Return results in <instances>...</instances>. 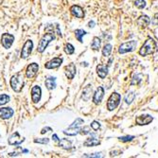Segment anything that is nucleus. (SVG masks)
<instances>
[{
    "instance_id": "f257e3e1",
    "label": "nucleus",
    "mask_w": 158,
    "mask_h": 158,
    "mask_svg": "<svg viewBox=\"0 0 158 158\" xmlns=\"http://www.w3.org/2000/svg\"><path fill=\"white\" fill-rule=\"evenodd\" d=\"M156 50V44L155 41L152 38H148L146 41H145L144 45L141 47L139 50V54L141 56H147L154 53V51Z\"/></svg>"
},
{
    "instance_id": "f03ea898",
    "label": "nucleus",
    "mask_w": 158,
    "mask_h": 158,
    "mask_svg": "<svg viewBox=\"0 0 158 158\" xmlns=\"http://www.w3.org/2000/svg\"><path fill=\"white\" fill-rule=\"evenodd\" d=\"M55 39V35L53 32H47L46 33L42 38L40 42H39L38 44V47H37V51L39 52V53H43V52L45 51V49L47 48V47L48 46V44L53 41Z\"/></svg>"
},
{
    "instance_id": "7ed1b4c3",
    "label": "nucleus",
    "mask_w": 158,
    "mask_h": 158,
    "mask_svg": "<svg viewBox=\"0 0 158 158\" xmlns=\"http://www.w3.org/2000/svg\"><path fill=\"white\" fill-rule=\"evenodd\" d=\"M10 86L12 90L16 93H20L22 88L24 87V77L21 73H18L14 76H12L10 79Z\"/></svg>"
},
{
    "instance_id": "20e7f679",
    "label": "nucleus",
    "mask_w": 158,
    "mask_h": 158,
    "mask_svg": "<svg viewBox=\"0 0 158 158\" xmlns=\"http://www.w3.org/2000/svg\"><path fill=\"white\" fill-rule=\"evenodd\" d=\"M120 99H121V96L116 93V92H115V93H113L110 98L108 99V101H107V109L109 111H114L118 105H120Z\"/></svg>"
},
{
    "instance_id": "39448f33",
    "label": "nucleus",
    "mask_w": 158,
    "mask_h": 158,
    "mask_svg": "<svg viewBox=\"0 0 158 158\" xmlns=\"http://www.w3.org/2000/svg\"><path fill=\"white\" fill-rule=\"evenodd\" d=\"M136 47H137V42L135 40L123 43L120 45V48H118V53L125 54V53H128V52H132L136 48Z\"/></svg>"
},
{
    "instance_id": "423d86ee",
    "label": "nucleus",
    "mask_w": 158,
    "mask_h": 158,
    "mask_svg": "<svg viewBox=\"0 0 158 158\" xmlns=\"http://www.w3.org/2000/svg\"><path fill=\"white\" fill-rule=\"evenodd\" d=\"M32 48H33V43L31 40H28L26 41V43L23 46L22 51H21V58L22 59H27L29 58V56L31 54L32 52Z\"/></svg>"
},
{
    "instance_id": "0eeeda50",
    "label": "nucleus",
    "mask_w": 158,
    "mask_h": 158,
    "mask_svg": "<svg viewBox=\"0 0 158 158\" xmlns=\"http://www.w3.org/2000/svg\"><path fill=\"white\" fill-rule=\"evenodd\" d=\"M14 36L12 34L3 33L2 36H1V44L7 49L10 48L11 45L14 44Z\"/></svg>"
},
{
    "instance_id": "6e6552de",
    "label": "nucleus",
    "mask_w": 158,
    "mask_h": 158,
    "mask_svg": "<svg viewBox=\"0 0 158 158\" xmlns=\"http://www.w3.org/2000/svg\"><path fill=\"white\" fill-rule=\"evenodd\" d=\"M38 70H39V65L36 63H32L27 67V70H26V76H27V78H29V79H32L33 77L36 76Z\"/></svg>"
},
{
    "instance_id": "1a4fd4ad",
    "label": "nucleus",
    "mask_w": 158,
    "mask_h": 158,
    "mask_svg": "<svg viewBox=\"0 0 158 158\" xmlns=\"http://www.w3.org/2000/svg\"><path fill=\"white\" fill-rule=\"evenodd\" d=\"M63 63V59L62 58H53L52 60H50L49 62H47L45 64V67L47 69H54V68H58L59 67H61V64Z\"/></svg>"
},
{
    "instance_id": "9d476101",
    "label": "nucleus",
    "mask_w": 158,
    "mask_h": 158,
    "mask_svg": "<svg viewBox=\"0 0 158 158\" xmlns=\"http://www.w3.org/2000/svg\"><path fill=\"white\" fill-rule=\"evenodd\" d=\"M41 96H42V90L41 87L35 85L32 87L31 89V99L34 103H37L40 101L41 99Z\"/></svg>"
},
{
    "instance_id": "9b49d317",
    "label": "nucleus",
    "mask_w": 158,
    "mask_h": 158,
    "mask_svg": "<svg viewBox=\"0 0 158 158\" xmlns=\"http://www.w3.org/2000/svg\"><path fill=\"white\" fill-rule=\"evenodd\" d=\"M152 120H153V117L152 115H139L136 118V124H138L140 126H143V125L150 124Z\"/></svg>"
},
{
    "instance_id": "f8f14e48",
    "label": "nucleus",
    "mask_w": 158,
    "mask_h": 158,
    "mask_svg": "<svg viewBox=\"0 0 158 158\" xmlns=\"http://www.w3.org/2000/svg\"><path fill=\"white\" fill-rule=\"evenodd\" d=\"M104 97V89L102 86H99L95 92L94 97H93V101L95 104H99Z\"/></svg>"
},
{
    "instance_id": "ddd939ff",
    "label": "nucleus",
    "mask_w": 158,
    "mask_h": 158,
    "mask_svg": "<svg viewBox=\"0 0 158 158\" xmlns=\"http://www.w3.org/2000/svg\"><path fill=\"white\" fill-rule=\"evenodd\" d=\"M70 11L73 16L77 17V18H83L84 17V11L83 10L82 7L78 6V5H74L70 8Z\"/></svg>"
},
{
    "instance_id": "4468645a",
    "label": "nucleus",
    "mask_w": 158,
    "mask_h": 158,
    "mask_svg": "<svg viewBox=\"0 0 158 158\" xmlns=\"http://www.w3.org/2000/svg\"><path fill=\"white\" fill-rule=\"evenodd\" d=\"M24 141H25V137H23V139L20 138V136H19L18 132H15V133H14L10 136V137L9 138V144L10 145H14V146H15V145H20Z\"/></svg>"
},
{
    "instance_id": "2eb2a0df",
    "label": "nucleus",
    "mask_w": 158,
    "mask_h": 158,
    "mask_svg": "<svg viewBox=\"0 0 158 158\" xmlns=\"http://www.w3.org/2000/svg\"><path fill=\"white\" fill-rule=\"evenodd\" d=\"M64 73L70 80L74 79V77L76 75V65L74 63H69L68 65H67L64 68Z\"/></svg>"
},
{
    "instance_id": "dca6fc26",
    "label": "nucleus",
    "mask_w": 158,
    "mask_h": 158,
    "mask_svg": "<svg viewBox=\"0 0 158 158\" xmlns=\"http://www.w3.org/2000/svg\"><path fill=\"white\" fill-rule=\"evenodd\" d=\"M14 113V110L10 107L0 108V118H2V120H8V118L12 116Z\"/></svg>"
},
{
    "instance_id": "f3484780",
    "label": "nucleus",
    "mask_w": 158,
    "mask_h": 158,
    "mask_svg": "<svg viewBox=\"0 0 158 158\" xmlns=\"http://www.w3.org/2000/svg\"><path fill=\"white\" fill-rule=\"evenodd\" d=\"M97 73L100 79L106 78V76L108 75V67L103 64H99L97 67Z\"/></svg>"
},
{
    "instance_id": "a211bd4d",
    "label": "nucleus",
    "mask_w": 158,
    "mask_h": 158,
    "mask_svg": "<svg viewBox=\"0 0 158 158\" xmlns=\"http://www.w3.org/2000/svg\"><path fill=\"white\" fill-rule=\"evenodd\" d=\"M136 23L140 26V27H142V28H146L147 26L151 23V19H150L149 16H147V15H142V16H140V17L137 19Z\"/></svg>"
},
{
    "instance_id": "6ab92c4d",
    "label": "nucleus",
    "mask_w": 158,
    "mask_h": 158,
    "mask_svg": "<svg viewBox=\"0 0 158 158\" xmlns=\"http://www.w3.org/2000/svg\"><path fill=\"white\" fill-rule=\"evenodd\" d=\"M58 146L63 150H69L71 149V146H72V142L67 138H63L59 141V144H58Z\"/></svg>"
},
{
    "instance_id": "aec40b11",
    "label": "nucleus",
    "mask_w": 158,
    "mask_h": 158,
    "mask_svg": "<svg viewBox=\"0 0 158 158\" xmlns=\"http://www.w3.org/2000/svg\"><path fill=\"white\" fill-rule=\"evenodd\" d=\"M100 144V141L99 140V139H97L96 137H89V138H87L85 141H84V143H83V145L85 147H93V146H98V145H99Z\"/></svg>"
},
{
    "instance_id": "412c9836",
    "label": "nucleus",
    "mask_w": 158,
    "mask_h": 158,
    "mask_svg": "<svg viewBox=\"0 0 158 158\" xmlns=\"http://www.w3.org/2000/svg\"><path fill=\"white\" fill-rule=\"evenodd\" d=\"M45 84L47 86V88L48 90H52L56 87V78L55 77H49L47 78L46 82H45Z\"/></svg>"
},
{
    "instance_id": "4be33fe9",
    "label": "nucleus",
    "mask_w": 158,
    "mask_h": 158,
    "mask_svg": "<svg viewBox=\"0 0 158 158\" xmlns=\"http://www.w3.org/2000/svg\"><path fill=\"white\" fill-rule=\"evenodd\" d=\"M91 94H92V86L86 85L83 90V99L88 101L89 99L91 98Z\"/></svg>"
},
{
    "instance_id": "5701e85b",
    "label": "nucleus",
    "mask_w": 158,
    "mask_h": 158,
    "mask_svg": "<svg viewBox=\"0 0 158 158\" xmlns=\"http://www.w3.org/2000/svg\"><path fill=\"white\" fill-rule=\"evenodd\" d=\"M80 129L81 128H69L67 130H64L63 131V134L67 135V136H74L76 135H78L80 133Z\"/></svg>"
},
{
    "instance_id": "b1692460",
    "label": "nucleus",
    "mask_w": 158,
    "mask_h": 158,
    "mask_svg": "<svg viewBox=\"0 0 158 158\" xmlns=\"http://www.w3.org/2000/svg\"><path fill=\"white\" fill-rule=\"evenodd\" d=\"M100 44H101L100 39L99 37H94L93 42H92V44H91V48L93 50L98 51L100 48Z\"/></svg>"
},
{
    "instance_id": "393cba45",
    "label": "nucleus",
    "mask_w": 158,
    "mask_h": 158,
    "mask_svg": "<svg viewBox=\"0 0 158 158\" xmlns=\"http://www.w3.org/2000/svg\"><path fill=\"white\" fill-rule=\"evenodd\" d=\"M86 34H87V32L85 30H77L75 31V36H76V38L78 39V41L80 42V43L83 42V36H84Z\"/></svg>"
},
{
    "instance_id": "a878e982",
    "label": "nucleus",
    "mask_w": 158,
    "mask_h": 158,
    "mask_svg": "<svg viewBox=\"0 0 158 158\" xmlns=\"http://www.w3.org/2000/svg\"><path fill=\"white\" fill-rule=\"evenodd\" d=\"M112 47H112V45H110V44L105 45V46L103 47V48H102V54H103V56H105V57L110 56L111 52H112V49H113Z\"/></svg>"
},
{
    "instance_id": "bb28decb",
    "label": "nucleus",
    "mask_w": 158,
    "mask_h": 158,
    "mask_svg": "<svg viewBox=\"0 0 158 158\" xmlns=\"http://www.w3.org/2000/svg\"><path fill=\"white\" fill-rule=\"evenodd\" d=\"M135 98H136L135 92H128V93L126 94V96H125V99H125V102L127 104H131L132 102L134 101Z\"/></svg>"
},
{
    "instance_id": "cd10ccee",
    "label": "nucleus",
    "mask_w": 158,
    "mask_h": 158,
    "mask_svg": "<svg viewBox=\"0 0 158 158\" xmlns=\"http://www.w3.org/2000/svg\"><path fill=\"white\" fill-rule=\"evenodd\" d=\"M142 77L143 75L142 74H136L133 77L132 79V82H131V85H137L140 83V82L142 81Z\"/></svg>"
},
{
    "instance_id": "c85d7f7f",
    "label": "nucleus",
    "mask_w": 158,
    "mask_h": 158,
    "mask_svg": "<svg viewBox=\"0 0 158 158\" xmlns=\"http://www.w3.org/2000/svg\"><path fill=\"white\" fill-rule=\"evenodd\" d=\"M64 52L67 54H68V55H72L74 52H75V48H74V47L71 45V44H67L64 46Z\"/></svg>"
},
{
    "instance_id": "c756f323",
    "label": "nucleus",
    "mask_w": 158,
    "mask_h": 158,
    "mask_svg": "<svg viewBox=\"0 0 158 158\" xmlns=\"http://www.w3.org/2000/svg\"><path fill=\"white\" fill-rule=\"evenodd\" d=\"M83 123H84L83 120H82V118H80V117H78L77 120L69 126V128H80Z\"/></svg>"
},
{
    "instance_id": "7c9ffc66",
    "label": "nucleus",
    "mask_w": 158,
    "mask_h": 158,
    "mask_svg": "<svg viewBox=\"0 0 158 158\" xmlns=\"http://www.w3.org/2000/svg\"><path fill=\"white\" fill-rule=\"evenodd\" d=\"M135 6L140 10L144 9L145 7H146V1L145 0H136L135 1Z\"/></svg>"
},
{
    "instance_id": "2f4dec72",
    "label": "nucleus",
    "mask_w": 158,
    "mask_h": 158,
    "mask_svg": "<svg viewBox=\"0 0 158 158\" xmlns=\"http://www.w3.org/2000/svg\"><path fill=\"white\" fill-rule=\"evenodd\" d=\"M10 100V97L6 94H2L0 95V105H4L7 102H9Z\"/></svg>"
},
{
    "instance_id": "473e14b6",
    "label": "nucleus",
    "mask_w": 158,
    "mask_h": 158,
    "mask_svg": "<svg viewBox=\"0 0 158 158\" xmlns=\"http://www.w3.org/2000/svg\"><path fill=\"white\" fill-rule=\"evenodd\" d=\"M90 133H91V130H90V127L89 126H84L83 128L80 129V134L83 135V136L89 135Z\"/></svg>"
},
{
    "instance_id": "72a5a7b5",
    "label": "nucleus",
    "mask_w": 158,
    "mask_h": 158,
    "mask_svg": "<svg viewBox=\"0 0 158 158\" xmlns=\"http://www.w3.org/2000/svg\"><path fill=\"white\" fill-rule=\"evenodd\" d=\"M135 138L134 136H121V137H118V140L121 141V142H128L131 141Z\"/></svg>"
},
{
    "instance_id": "f704fd0d",
    "label": "nucleus",
    "mask_w": 158,
    "mask_h": 158,
    "mask_svg": "<svg viewBox=\"0 0 158 158\" xmlns=\"http://www.w3.org/2000/svg\"><path fill=\"white\" fill-rule=\"evenodd\" d=\"M49 142L48 138H36L34 139V143H40V144H47Z\"/></svg>"
},
{
    "instance_id": "c9c22d12",
    "label": "nucleus",
    "mask_w": 158,
    "mask_h": 158,
    "mask_svg": "<svg viewBox=\"0 0 158 158\" xmlns=\"http://www.w3.org/2000/svg\"><path fill=\"white\" fill-rule=\"evenodd\" d=\"M16 150H17V151L14 152H10L9 155H10V156H17V155L23 153V149H21L20 147H16Z\"/></svg>"
},
{
    "instance_id": "e433bc0d",
    "label": "nucleus",
    "mask_w": 158,
    "mask_h": 158,
    "mask_svg": "<svg viewBox=\"0 0 158 158\" xmlns=\"http://www.w3.org/2000/svg\"><path fill=\"white\" fill-rule=\"evenodd\" d=\"M90 127L93 129L94 131H98L99 128H100V124L98 122V121H93L91 123V125H90Z\"/></svg>"
},
{
    "instance_id": "4c0bfd02",
    "label": "nucleus",
    "mask_w": 158,
    "mask_h": 158,
    "mask_svg": "<svg viewBox=\"0 0 158 158\" xmlns=\"http://www.w3.org/2000/svg\"><path fill=\"white\" fill-rule=\"evenodd\" d=\"M51 132L52 131V129L50 128V127H46V128H44V129H42V131H41V134L42 135H45L46 133H47V132Z\"/></svg>"
},
{
    "instance_id": "58836bf2",
    "label": "nucleus",
    "mask_w": 158,
    "mask_h": 158,
    "mask_svg": "<svg viewBox=\"0 0 158 158\" xmlns=\"http://www.w3.org/2000/svg\"><path fill=\"white\" fill-rule=\"evenodd\" d=\"M84 157H101L100 153H93V154H90V155H83Z\"/></svg>"
},
{
    "instance_id": "ea45409f",
    "label": "nucleus",
    "mask_w": 158,
    "mask_h": 158,
    "mask_svg": "<svg viewBox=\"0 0 158 158\" xmlns=\"http://www.w3.org/2000/svg\"><path fill=\"white\" fill-rule=\"evenodd\" d=\"M152 23H153L154 25H158V14H156L154 15V18H153Z\"/></svg>"
},
{
    "instance_id": "a19ab883",
    "label": "nucleus",
    "mask_w": 158,
    "mask_h": 158,
    "mask_svg": "<svg viewBox=\"0 0 158 158\" xmlns=\"http://www.w3.org/2000/svg\"><path fill=\"white\" fill-rule=\"evenodd\" d=\"M52 139H53L54 141H56V142L60 141V139H59V137H58V136H57L56 134H54V135H52Z\"/></svg>"
},
{
    "instance_id": "79ce46f5",
    "label": "nucleus",
    "mask_w": 158,
    "mask_h": 158,
    "mask_svg": "<svg viewBox=\"0 0 158 158\" xmlns=\"http://www.w3.org/2000/svg\"><path fill=\"white\" fill-rule=\"evenodd\" d=\"M94 26H95V22L94 21H90L88 23V27L89 28H94Z\"/></svg>"
},
{
    "instance_id": "37998d69",
    "label": "nucleus",
    "mask_w": 158,
    "mask_h": 158,
    "mask_svg": "<svg viewBox=\"0 0 158 158\" xmlns=\"http://www.w3.org/2000/svg\"><path fill=\"white\" fill-rule=\"evenodd\" d=\"M1 2H2V0H0V4H1Z\"/></svg>"
}]
</instances>
